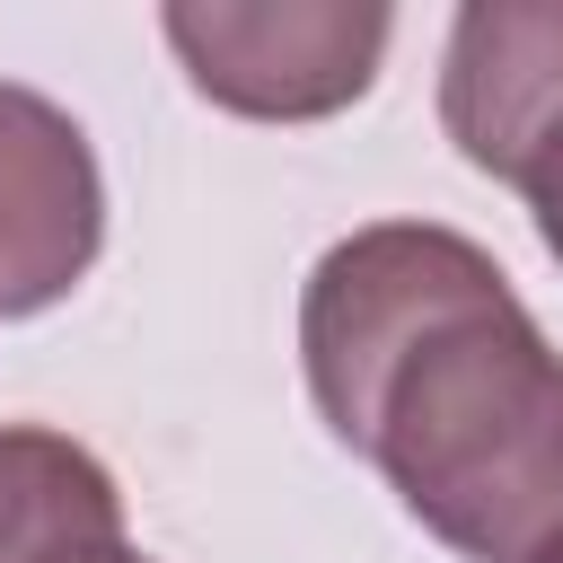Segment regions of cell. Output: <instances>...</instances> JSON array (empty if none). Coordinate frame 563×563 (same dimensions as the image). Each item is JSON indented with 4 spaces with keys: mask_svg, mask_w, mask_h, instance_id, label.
<instances>
[{
    "mask_svg": "<svg viewBox=\"0 0 563 563\" xmlns=\"http://www.w3.org/2000/svg\"><path fill=\"white\" fill-rule=\"evenodd\" d=\"M361 457L466 563H537L563 537V352L519 290L440 317L387 369Z\"/></svg>",
    "mask_w": 563,
    "mask_h": 563,
    "instance_id": "6da1fadb",
    "label": "cell"
},
{
    "mask_svg": "<svg viewBox=\"0 0 563 563\" xmlns=\"http://www.w3.org/2000/svg\"><path fill=\"white\" fill-rule=\"evenodd\" d=\"M510 273L493 264V246H475L466 229L440 220H369L352 238H334L299 290V369L308 396L325 413V431L343 449H361L369 396L387 387V369L457 308L501 299Z\"/></svg>",
    "mask_w": 563,
    "mask_h": 563,
    "instance_id": "7a4b0ae2",
    "label": "cell"
},
{
    "mask_svg": "<svg viewBox=\"0 0 563 563\" xmlns=\"http://www.w3.org/2000/svg\"><path fill=\"white\" fill-rule=\"evenodd\" d=\"M158 35L185 79L246 123H325L369 97L396 9L378 0H167Z\"/></svg>",
    "mask_w": 563,
    "mask_h": 563,
    "instance_id": "3957f363",
    "label": "cell"
},
{
    "mask_svg": "<svg viewBox=\"0 0 563 563\" xmlns=\"http://www.w3.org/2000/svg\"><path fill=\"white\" fill-rule=\"evenodd\" d=\"M97 246H106V176L88 132L53 97L0 79V317L62 308L88 282Z\"/></svg>",
    "mask_w": 563,
    "mask_h": 563,
    "instance_id": "277c9868",
    "label": "cell"
},
{
    "mask_svg": "<svg viewBox=\"0 0 563 563\" xmlns=\"http://www.w3.org/2000/svg\"><path fill=\"white\" fill-rule=\"evenodd\" d=\"M440 132L466 167L519 185L563 132V0H475L449 18Z\"/></svg>",
    "mask_w": 563,
    "mask_h": 563,
    "instance_id": "5b68a950",
    "label": "cell"
},
{
    "mask_svg": "<svg viewBox=\"0 0 563 563\" xmlns=\"http://www.w3.org/2000/svg\"><path fill=\"white\" fill-rule=\"evenodd\" d=\"M123 545V493L97 449L44 422H0V563H70Z\"/></svg>",
    "mask_w": 563,
    "mask_h": 563,
    "instance_id": "8992f818",
    "label": "cell"
},
{
    "mask_svg": "<svg viewBox=\"0 0 563 563\" xmlns=\"http://www.w3.org/2000/svg\"><path fill=\"white\" fill-rule=\"evenodd\" d=\"M519 194H528V220H537V238H545V255L563 264V132L545 141V158L519 176Z\"/></svg>",
    "mask_w": 563,
    "mask_h": 563,
    "instance_id": "52a82bcc",
    "label": "cell"
},
{
    "mask_svg": "<svg viewBox=\"0 0 563 563\" xmlns=\"http://www.w3.org/2000/svg\"><path fill=\"white\" fill-rule=\"evenodd\" d=\"M70 563H150V554L123 537V545H88V554H70Z\"/></svg>",
    "mask_w": 563,
    "mask_h": 563,
    "instance_id": "ba28073f",
    "label": "cell"
},
{
    "mask_svg": "<svg viewBox=\"0 0 563 563\" xmlns=\"http://www.w3.org/2000/svg\"><path fill=\"white\" fill-rule=\"evenodd\" d=\"M537 563H563V537H554V545H545V554H537Z\"/></svg>",
    "mask_w": 563,
    "mask_h": 563,
    "instance_id": "9c48e42d",
    "label": "cell"
}]
</instances>
